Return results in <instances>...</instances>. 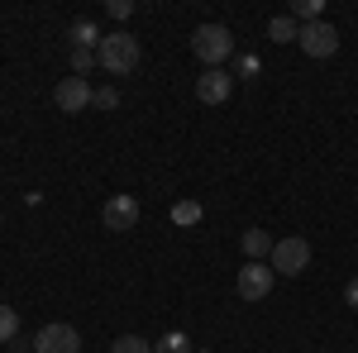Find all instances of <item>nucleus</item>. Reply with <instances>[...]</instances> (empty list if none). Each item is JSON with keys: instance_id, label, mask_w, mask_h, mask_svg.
I'll use <instances>...</instances> for the list:
<instances>
[{"instance_id": "nucleus-1", "label": "nucleus", "mask_w": 358, "mask_h": 353, "mask_svg": "<svg viewBox=\"0 0 358 353\" xmlns=\"http://www.w3.org/2000/svg\"><path fill=\"white\" fill-rule=\"evenodd\" d=\"M138 57H143V53H138V38L129 34V29L106 34V38H101V48H96V62H101L110 77H129V72L138 67Z\"/></svg>"}, {"instance_id": "nucleus-2", "label": "nucleus", "mask_w": 358, "mask_h": 353, "mask_svg": "<svg viewBox=\"0 0 358 353\" xmlns=\"http://www.w3.org/2000/svg\"><path fill=\"white\" fill-rule=\"evenodd\" d=\"M192 53L201 57L206 67H220L224 57L234 53V34H229L224 24H201V29L192 34Z\"/></svg>"}, {"instance_id": "nucleus-3", "label": "nucleus", "mask_w": 358, "mask_h": 353, "mask_svg": "<svg viewBox=\"0 0 358 353\" xmlns=\"http://www.w3.org/2000/svg\"><path fill=\"white\" fill-rule=\"evenodd\" d=\"M268 263H273V272H282V277H301V272L310 268V244H306V239H277Z\"/></svg>"}, {"instance_id": "nucleus-4", "label": "nucleus", "mask_w": 358, "mask_h": 353, "mask_svg": "<svg viewBox=\"0 0 358 353\" xmlns=\"http://www.w3.org/2000/svg\"><path fill=\"white\" fill-rule=\"evenodd\" d=\"M273 282H277L273 263H244L234 287H239V296H244V301H268V296H273Z\"/></svg>"}, {"instance_id": "nucleus-5", "label": "nucleus", "mask_w": 358, "mask_h": 353, "mask_svg": "<svg viewBox=\"0 0 358 353\" xmlns=\"http://www.w3.org/2000/svg\"><path fill=\"white\" fill-rule=\"evenodd\" d=\"M91 82L86 77H62V82L53 86V106L62 110V115H82V110H91Z\"/></svg>"}, {"instance_id": "nucleus-6", "label": "nucleus", "mask_w": 358, "mask_h": 353, "mask_svg": "<svg viewBox=\"0 0 358 353\" xmlns=\"http://www.w3.org/2000/svg\"><path fill=\"white\" fill-rule=\"evenodd\" d=\"M301 53L306 57H334L339 53V29L325 24V20H315V24H301Z\"/></svg>"}, {"instance_id": "nucleus-7", "label": "nucleus", "mask_w": 358, "mask_h": 353, "mask_svg": "<svg viewBox=\"0 0 358 353\" xmlns=\"http://www.w3.org/2000/svg\"><path fill=\"white\" fill-rule=\"evenodd\" d=\"M34 353H82V334L72 325H43L38 334H34Z\"/></svg>"}, {"instance_id": "nucleus-8", "label": "nucleus", "mask_w": 358, "mask_h": 353, "mask_svg": "<svg viewBox=\"0 0 358 353\" xmlns=\"http://www.w3.org/2000/svg\"><path fill=\"white\" fill-rule=\"evenodd\" d=\"M229 91H234V77H229L224 67H206V72L196 77V101H201V106H224Z\"/></svg>"}, {"instance_id": "nucleus-9", "label": "nucleus", "mask_w": 358, "mask_h": 353, "mask_svg": "<svg viewBox=\"0 0 358 353\" xmlns=\"http://www.w3.org/2000/svg\"><path fill=\"white\" fill-rule=\"evenodd\" d=\"M101 219H106V229L124 234V229H134V224H138V201H134V196H110L106 210H101Z\"/></svg>"}, {"instance_id": "nucleus-10", "label": "nucleus", "mask_w": 358, "mask_h": 353, "mask_svg": "<svg viewBox=\"0 0 358 353\" xmlns=\"http://www.w3.org/2000/svg\"><path fill=\"white\" fill-rule=\"evenodd\" d=\"M273 234L268 229H244V258L248 263H263V258H273Z\"/></svg>"}, {"instance_id": "nucleus-11", "label": "nucleus", "mask_w": 358, "mask_h": 353, "mask_svg": "<svg viewBox=\"0 0 358 353\" xmlns=\"http://www.w3.org/2000/svg\"><path fill=\"white\" fill-rule=\"evenodd\" d=\"M67 38H72V48H91V53H96V48H101V38H106V34H101V29L91 24V20H77V24L67 29Z\"/></svg>"}, {"instance_id": "nucleus-12", "label": "nucleus", "mask_w": 358, "mask_h": 353, "mask_svg": "<svg viewBox=\"0 0 358 353\" xmlns=\"http://www.w3.org/2000/svg\"><path fill=\"white\" fill-rule=\"evenodd\" d=\"M268 38H277V43H296V38H301V24H296L292 15H277V20H268Z\"/></svg>"}, {"instance_id": "nucleus-13", "label": "nucleus", "mask_w": 358, "mask_h": 353, "mask_svg": "<svg viewBox=\"0 0 358 353\" xmlns=\"http://www.w3.org/2000/svg\"><path fill=\"white\" fill-rule=\"evenodd\" d=\"M201 215H206V210H201L196 201H177V206H172V224H177V229H192V224H201Z\"/></svg>"}, {"instance_id": "nucleus-14", "label": "nucleus", "mask_w": 358, "mask_h": 353, "mask_svg": "<svg viewBox=\"0 0 358 353\" xmlns=\"http://www.w3.org/2000/svg\"><path fill=\"white\" fill-rule=\"evenodd\" d=\"M153 353H196V349H192V339H187L182 329H172V334H163V339L153 344Z\"/></svg>"}, {"instance_id": "nucleus-15", "label": "nucleus", "mask_w": 358, "mask_h": 353, "mask_svg": "<svg viewBox=\"0 0 358 353\" xmlns=\"http://www.w3.org/2000/svg\"><path fill=\"white\" fill-rule=\"evenodd\" d=\"M110 353H153V344L138 339V334H120V339L110 344Z\"/></svg>"}, {"instance_id": "nucleus-16", "label": "nucleus", "mask_w": 358, "mask_h": 353, "mask_svg": "<svg viewBox=\"0 0 358 353\" xmlns=\"http://www.w3.org/2000/svg\"><path fill=\"white\" fill-rule=\"evenodd\" d=\"M20 334V315H15V305H0V344H10Z\"/></svg>"}, {"instance_id": "nucleus-17", "label": "nucleus", "mask_w": 358, "mask_h": 353, "mask_svg": "<svg viewBox=\"0 0 358 353\" xmlns=\"http://www.w3.org/2000/svg\"><path fill=\"white\" fill-rule=\"evenodd\" d=\"M91 67H101L96 53H91V48H72V77H86Z\"/></svg>"}, {"instance_id": "nucleus-18", "label": "nucleus", "mask_w": 358, "mask_h": 353, "mask_svg": "<svg viewBox=\"0 0 358 353\" xmlns=\"http://www.w3.org/2000/svg\"><path fill=\"white\" fill-rule=\"evenodd\" d=\"M292 20H301V24H315V20H320V0H296Z\"/></svg>"}, {"instance_id": "nucleus-19", "label": "nucleus", "mask_w": 358, "mask_h": 353, "mask_svg": "<svg viewBox=\"0 0 358 353\" xmlns=\"http://www.w3.org/2000/svg\"><path fill=\"white\" fill-rule=\"evenodd\" d=\"M91 106H96V110H115V106H120V91H115V86H101V91L91 96Z\"/></svg>"}, {"instance_id": "nucleus-20", "label": "nucleus", "mask_w": 358, "mask_h": 353, "mask_svg": "<svg viewBox=\"0 0 358 353\" xmlns=\"http://www.w3.org/2000/svg\"><path fill=\"white\" fill-rule=\"evenodd\" d=\"M134 15V0H110V20H129Z\"/></svg>"}, {"instance_id": "nucleus-21", "label": "nucleus", "mask_w": 358, "mask_h": 353, "mask_svg": "<svg viewBox=\"0 0 358 353\" xmlns=\"http://www.w3.org/2000/svg\"><path fill=\"white\" fill-rule=\"evenodd\" d=\"M258 72V57H239V77H253Z\"/></svg>"}, {"instance_id": "nucleus-22", "label": "nucleus", "mask_w": 358, "mask_h": 353, "mask_svg": "<svg viewBox=\"0 0 358 353\" xmlns=\"http://www.w3.org/2000/svg\"><path fill=\"white\" fill-rule=\"evenodd\" d=\"M344 301H349V305H354V310H358V277H354V282H349V287H344Z\"/></svg>"}, {"instance_id": "nucleus-23", "label": "nucleus", "mask_w": 358, "mask_h": 353, "mask_svg": "<svg viewBox=\"0 0 358 353\" xmlns=\"http://www.w3.org/2000/svg\"><path fill=\"white\" fill-rule=\"evenodd\" d=\"M196 353H210V349H196Z\"/></svg>"}]
</instances>
